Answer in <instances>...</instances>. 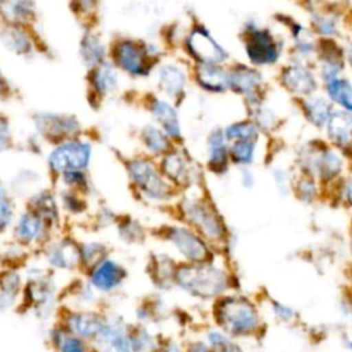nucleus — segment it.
<instances>
[{
	"mask_svg": "<svg viewBox=\"0 0 352 352\" xmlns=\"http://www.w3.org/2000/svg\"><path fill=\"white\" fill-rule=\"evenodd\" d=\"M327 91L333 100L352 111V85L346 80H331Z\"/></svg>",
	"mask_w": 352,
	"mask_h": 352,
	"instance_id": "nucleus-22",
	"label": "nucleus"
},
{
	"mask_svg": "<svg viewBox=\"0 0 352 352\" xmlns=\"http://www.w3.org/2000/svg\"><path fill=\"white\" fill-rule=\"evenodd\" d=\"M124 276H125V272L117 263L104 260L95 267L91 280L96 289L107 292L114 289L117 285H120Z\"/></svg>",
	"mask_w": 352,
	"mask_h": 352,
	"instance_id": "nucleus-10",
	"label": "nucleus"
},
{
	"mask_svg": "<svg viewBox=\"0 0 352 352\" xmlns=\"http://www.w3.org/2000/svg\"><path fill=\"white\" fill-rule=\"evenodd\" d=\"M77 257H78L77 249L72 243H67V242L59 243V245L51 248V250L48 252L50 263L56 267H62V268L73 265L76 263Z\"/></svg>",
	"mask_w": 352,
	"mask_h": 352,
	"instance_id": "nucleus-19",
	"label": "nucleus"
},
{
	"mask_svg": "<svg viewBox=\"0 0 352 352\" xmlns=\"http://www.w3.org/2000/svg\"><path fill=\"white\" fill-rule=\"evenodd\" d=\"M129 173L131 177L135 180L136 184H139L147 195L153 198H164L166 195V184L161 180V177L157 175L153 165L143 160H136L129 164Z\"/></svg>",
	"mask_w": 352,
	"mask_h": 352,
	"instance_id": "nucleus-4",
	"label": "nucleus"
},
{
	"mask_svg": "<svg viewBox=\"0 0 352 352\" xmlns=\"http://www.w3.org/2000/svg\"><path fill=\"white\" fill-rule=\"evenodd\" d=\"M283 82L293 91L307 94L315 89V78L307 69L301 66H292L283 74Z\"/></svg>",
	"mask_w": 352,
	"mask_h": 352,
	"instance_id": "nucleus-14",
	"label": "nucleus"
},
{
	"mask_svg": "<svg viewBox=\"0 0 352 352\" xmlns=\"http://www.w3.org/2000/svg\"><path fill=\"white\" fill-rule=\"evenodd\" d=\"M1 40L4 45L18 54H26L30 51L32 44L25 32L18 28H7L1 33Z\"/></svg>",
	"mask_w": 352,
	"mask_h": 352,
	"instance_id": "nucleus-20",
	"label": "nucleus"
},
{
	"mask_svg": "<svg viewBox=\"0 0 352 352\" xmlns=\"http://www.w3.org/2000/svg\"><path fill=\"white\" fill-rule=\"evenodd\" d=\"M186 82L184 72L176 65H165L160 70V84L169 95L180 92Z\"/></svg>",
	"mask_w": 352,
	"mask_h": 352,
	"instance_id": "nucleus-16",
	"label": "nucleus"
},
{
	"mask_svg": "<svg viewBox=\"0 0 352 352\" xmlns=\"http://www.w3.org/2000/svg\"><path fill=\"white\" fill-rule=\"evenodd\" d=\"M197 77L199 84L206 89L220 91L228 85L227 73L214 63H202L197 70Z\"/></svg>",
	"mask_w": 352,
	"mask_h": 352,
	"instance_id": "nucleus-13",
	"label": "nucleus"
},
{
	"mask_svg": "<svg viewBox=\"0 0 352 352\" xmlns=\"http://www.w3.org/2000/svg\"><path fill=\"white\" fill-rule=\"evenodd\" d=\"M143 138L147 148L153 153H161L169 146L165 135L154 126H146L143 131Z\"/></svg>",
	"mask_w": 352,
	"mask_h": 352,
	"instance_id": "nucleus-28",
	"label": "nucleus"
},
{
	"mask_svg": "<svg viewBox=\"0 0 352 352\" xmlns=\"http://www.w3.org/2000/svg\"><path fill=\"white\" fill-rule=\"evenodd\" d=\"M210 164L213 166H223L227 160V150L221 132H213L209 138Z\"/></svg>",
	"mask_w": 352,
	"mask_h": 352,
	"instance_id": "nucleus-27",
	"label": "nucleus"
},
{
	"mask_svg": "<svg viewBox=\"0 0 352 352\" xmlns=\"http://www.w3.org/2000/svg\"><path fill=\"white\" fill-rule=\"evenodd\" d=\"M169 239L177 248V250L190 260L201 261L208 256V249L204 242L186 228L169 230Z\"/></svg>",
	"mask_w": 352,
	"mask_h": 352,
	"instance_id": "nucleus-8",
	"label": "nucleus"
},
{
	"mask_svg": "<svg viewBox=\"0 0 352 352\" xmlns=\"http://www.w3.org/2000/svg\"><path fill=\"white\" fill-rule=\"evenodd\" d=\"M274 312L276 314V316H279L283 320H289L293 316V311L289 307H285L282 304H274Z\"/></svg>",
	"mask_w": 352,
	"mask_h": 352,
	"instance_id": "nucleus-37",
	"label": "nucleus"
},
{
	"mask_svg": "<svg viewBox=\"0 0 352 352\" xmlns=\"http://www.w3.org/2000/svg\"><path fill=\"white\" fill-rule=\"evenodd\" d=\"M346 195H348V199H349L351 204H352V182L349 183V186H348V188H346Z\"/></svg>",
	"mask_w": 352,
	"mask_h": 352,
	"instance_id": "nucleus-40",
	"label": "nucleus"
},
{
	"mask_svg": "<svg viewBox=\"0 0 352 352\" xmlns=\"http://www.w3.org/2000/svg\"><path fill=\"white\" fill-rule=\"evenodd\" d=\"M70 326L77 334L82 337H98L104 327L96 315L87 312L73 315L70 319Z\"/></svg>",
	"mask_w": 352,
	"mask_h": 352,
	"instance_id": "nucleus-15",
	"label": "nucleus"
},
{
	"mask_svg": "<svg viewBox=\"0 0 352 352\" xmlns=\"http://www.w3.org/2000/svg\"><path fill=\"white\" fill-rule=\"evenodd\" d=\"M226 136L232 140H248L256 136V126L252 122H238L228 126Z\"/></svg>",
	"mask_w": 352,
	"mask_h": 352,
	"instance_id": "nucleus-30",
	"label": "nucleus"
},
{
	"mask_svg": "<svg viewBox=\"0 0 352 352\" xmlns=\"http://www.w3.org/2000/svg\"><path fill=\"white\" fill-rule=\"evenodd\" d=\"M15 231L21 241L30 242L33 239H37L43 232V223L36 214L26 213L19 219Z\"/></svg>",
	"mask_w": 352,
	"mask_h": 352,
	"instance_id": "nucleus-18",
	"label": "nucleus"
},
{
	"mask_svg": "<svg viewBox=\"0 0 352 352\" xmlns=\"http://www.w3.org/2000/svg\"><path fill=\"white\" fill-rule=\"evenodd\" d=\"M190 51L204 60V63H214L226 58L223 48L204 29H195L188 37Z\"/></svg>",
	"mask_w": 352,
	"mask_h": 352,
	"instance_id": "nucleus-5",
	"label": "nucleus"
},
{
	"mask_svg": "<svg viewBox=\"0 0 352 352\" xmlns=\"http://www.w3.org/2000/svg\"><path fill=\"white\" fill-rule=\"evenodd\" d=\"M176 279L184 290L202 298L217 296L227 286V278L223 271L204 264L182 267L176 274Z\"/></svg>",
	"mask_w": 352,
	"mask_h": 352,
	"instance_id": "nucleus-1",
	"label": "nucleus"
},
{
	"mask_svg": "<svg viewBox=\"0 0 352 352\" xmlns=\"http://www.w3.org/2000/svg\"><path fill=\"white\" fill-rule=\"evenodd\" d=\"M329 136L340 144H352V116L345 111L330 114Z\"/></svg>",
	"mask_w": 352,
	"mask_h": 352,
	"instance_id": "nucleus-11",
	"label": "nucleus"
},
{
	"mask_svg": "<svg viewBox=\"0 0 352 352\" xmlns=\"http://www.w3.org/2000/svg\"><path fill=\"white\" fill-rule=\"evenodd\" d=\"M102 252H103V246L102 245H98V243H89V245H85L81 250V257L84 258L85 263H92L96 261V258H99L102 256Z\"/></svg>",
	"mask_w": 352,
	"mask_h": 352,
	"instance_id": "nucleus-35",
	"label": "nucleus"
},
{
	"mask_svg": "<svg viewBox=\"0 0 352 352\" xmlns=\"http://www.w3.org/2000/svg\"><path fill=\"white\" fill-rule=\"evenodd\" d=\"M98 346L102 352H131L128 337L114 326H104L98 336Z\"/></svg>",
	"mask_w": 352,
	"mask_h": 352,
	"instance_id": "nucleus-12",
	"label": "nucleus"
},
{
	"mask_svg": "<svg viewBox=\"0 0 352 352\" xmlns=\"http://www.w3.org/2000/svg\"><path fill=\"white\" fill-rule=\"evenodd\" d=\"M248 55L254 63H270L276 59L278 50L272 36L265 30H253L246 44Z\"/></svg>",
	"mask_w": 352,
	"mask_h": 352,
	"instance_id": "nucleus-9",
	"label": "nucleus"
},
{
	"mask_svg": "<svg viewBox=\"0 0 352 352\" xmlns=\"http://www.w3.org/2000/svg\"><path fill=\"white\" fill-rule=\"evenodd\" d=\"M81 54L87 65H95L103 58L104 48L95 36L87 34L81 41Z\"/></svg>",
	"mask_w": 352,
	"mask_h": 352,
	"instance_id": "nucleus-24",
	"label": "nucleus"
},
{
	"mask_svg": "<svg viewBox=\"0 0 352 352\" xmlns=\"http://www.w3.org/2000/svg\"><path fill=\"white\" fill-rule=\"evenodd\" d=\"M314 168L319 175L330 177L341 169V162L333 153L326 151L314 160Z\"/></svg>",
	"mask_w": 352,
	"mask_h": 352,
	"instance_id": "nucleus-26",
	"label": "nucleus"
},
{
	"mask_svg": "<svg viewBox=\"0 0 352 352\" xmlns=\"http://www.w3.org/2000/svg\"><path fill=\"white\" fill-rule=\"evenodd\" d=\"M8 126H7V122L4 120H0V150L6 147L7 142H8Z\"/></svg>",
	"mask_w": 352,
	"mask_h": 352,
	"instance_id": "nucleus-38",
	"label": "nucleus"
},
{
	"mask_svg": "<svg viewBox=\"0 0 352 352\" xmlns=\"http://www.w3.org/2000/svg\"><path fill=\"white\" fill-rule=\"evenodd\" d=\"M91 146L82 142H67L58 146L50 155V165L54 170L73 172L85 168L89 162Z\"/></svg>",
	"mask_w": 352,
	"mask_h": 352,
	"instance_id": "nucleus-3",
	"label": "nucleus"
},
{
	"mask_svg": "<svg viewBox=\"0 0 352 352\" xmlns=\"http://www.w3.org/2000/svg\"><path fill=\"white\" fill-rule=\"evenodd\" d=\"M12 219V206L11 202L4 192V190L0 187V230L6 228Z\"/></svg>",
	"mask_w": 352,
	"mask_h": 352,
	"instance_id": "nucleus-33",
	"label": "nucleus"
},
{
	"mask_svg": "<svg viewBox=\"0 0 352 352\" xmlns=\"http://www.w3.org/2000/svg\"><path fill=\"white\" fill-rule=\"evenodd\" d=\"M209 341L213 345L214 352H242L238 345L232 344L224 334L212 331L209 333Z\"/></svg>",
	"mask_w": 352,
	"mask_h": 352,
	"instance_id": "nucleus-31",
	"label": "nucleus"
},
{
	"mask_svg": "<svg viewBox=\"0 0 352 352\" xmlns=\"http://www.w3.org/2000/svg\"><path fill=\"white\" fill-rule=\"evenodd\" d=\"M117 63L131 74H146V52L142 47L132 41H122L114 51Z\"/></svg>",
	"mask_w": 352,
	"mask_h": 352,
	"instance_id": "nucleus-7",
	"label": "nucleus"
},
{
	"mask_svg": "<svg viewBox=\"0 0 352 352\" xmlns=\"http://www.w3.org/2000/svg\"><path fill=\"white\" fill-rule=\"evenodd\" d=\"M188 352H210V349L204 342H195L190 346Z\"/></svg>",
	"mask_w": 352,
	"mask_h": 352,
	"instance_id": "nucleus-39",
	"label": "nucleus"
},
{
	"mask_svg": "<svg viewBox=\"0 0 352 352\" xmlns=\"http://www.w3.org/2000/svg\"><path fill=\"white\" fill-rule=\"evenodd\" d=\"M253 150H254V140H236L231 147V155L238 162H250L253 158Z\"/></svg>",
	"mask_w": 352,
	"mask_h": 352,
	"instance_id": "nucleus-29",
	"label": "nucleus"
},
{
	"mask_svg": "<svg viewBox=\"0 0 352 352\" xmlns=\"http://www.w3.org/2000/svg\"><path fill=\"white\" fill-rule=\"evenodd\" d=\"M153 113L169 135L179 136L180 128H179L177 114L172 106H169L166 102L155 100L153 104Z\"/></svg>",
	"mask_w": 352,
	"mask_h": 352,
	"instance_id": "nucleus-17",
	"label": "nucleus"
},
{
	"mask_svg": "<svg viewBox=\"0 0 352 352\" xmlns=\"http://www.w3.org/2000/svg\"><path fill=\"white\" fill-rule=\"evenodd\" d=\"M4 11L3 14L7 15V18L12 21H19L22 18H26L30 12V3H3Z\"/></svg>",
	"mask_w": 352,
	"mask_h": 352,
	"instance_id": "nucleus-32",
	"label": "nucleus"
},
{
	"mask_svg": "<svg viewBox=\"0 0 352 352\" xmlns=\"http://www.w3.org/2000/svg\"><path fill=\"white\" fill-rule=\"evenodd\" d=\"M257 82H258V74L246 67L235 69L228 76V84L239 91H243V92H249V91L254 89Z\"/></svg>",
	"mask_w": 352,
	"mask_h": 352,
	"instance_id": "nucleus-21",
	"label": "nucleus"
},
{
	"mask_svg": "<svg viewBox=\"0 0 352 352\" xmlns=\"http://www.w3.org/2000/svg\"><path fill=\"white\" fill-rule=\"evenodd\" d=\"M60 352H84V345L76 337H63L60 341Z\"/></svg>",
	"mask_w": 352,
	"mask_h": 352,
	"instance_id": "nucleus-36",
	"label": "nucleus"
},
{
	"mask_svg": "<svg viewBox=\"0 0 352 352\" xmlns=\"http://www.w3.org/2000/svg\"><path fill=\"white\" fill-rule=\"evenodd\" d=\"M94 84L95 88L102 94H107L109 91L114 89L117 85V76L113 66L109 63L100 65L94 73Z\"/></svg>",
	"mask_w": 352,
	"mask_h": 352,
	"instance_id": "nucleus-23",
	"label": "nucleus"
},
{
	"mask_svg": "<svg viewBox=\"0 0 352 352\" xmlns=\"http://www.w3.org/2000/svg\"><path fill=\"white\" fill-rule=\"evenodd\" d=\"M164 168L172 177H182L186 170V164L182 161L177 155H168V158L164 161Z\"/></svg>",
	"mask_w": 352,
	"mask_h": 352,
	"instance_id": "nucleus-34",
	"label": "nucleus"
},
{
	"mask_svg": "<svg viewBox=\"0 0 352 352\" xmlns=\"http://www.w3.org/2000/svg\"><path fill=\"white\" fill-rule=\"evenodd\" d=\"M219 323L234 336L252 333L258 324V316L254 307L243 298H226L217 311Z\"/></svg>",
	"mask_w": 352,
	"mask_h": 352,
	"instance_id": "nucleus-2",
	"label": "nucleus"
},
{
	"mask_svg": "<svg viewBox=\"0 0 352 352\" xmlns=\"http://www.w3.org/2000/svg\"><path fill=\"white\" fill-rule=\"evenodd\" d=\"M307 116L314 124H323L329 121L330 117V104L323 98H311L305 103Z\"/></svg>",
	"mask_w": 352,
	"mask_h": 352,
	"instance_id": "nucleus-25",
	"label": "nucleus"
},
{
	"mask_svg": "<svg viewBox=\"0 0 352 352\" xmlns=\"http://www.w3.org/2000/svg\"><path fill=\"white\" fill-rule=\"evenodd\" d=\"M351 348H352V342H351Z\"/></svg>",
	"mask_w": 352,
	"mask_h": 352,
	"instance_id": "nucleus-41",
	"label": "nucleus"
},
{
	"mask_svg": "<svg viewBox=\"0 0 352 352\" xmlns=\"http://www.w3.org/2000/svg\"><path fill=\"white\" fill-rule=\"evenodd\" d=\"M186 212L188 219L201 228L210 238H219L223 234V227L214 212L199 201H192L186 205Z\"/></svg>",
	"mask_w": 352,
	"mask_h": 352,
	"instance_id": "nucleus-6",
	"label": "nucleus"
}]
</instances>
